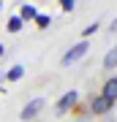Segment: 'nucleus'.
<instances>
[{"label": "nucleus", "instance_id": "nucleus-1", "mask_svg": "<svg viewBox=\"0 0 117 122\" xmlns=\"http://www.w3.org/2000/svg\"><path fill=\"white\" fill-rule=\"evenodd\" d=\"M87 52H90V41H84V38H82L79 44H74V46L68 49V52L60 57V65H65V68H68V65H74V62H79V60H82Z\"/></svg>", "mask_w": 117, "mask_h": 122}, {"label": "nucleus", "instance_id": "nucleus-2", "mask_svg": "<svg viewBox=\"0 0 117 122\" xmlns=\"http://www.w3.org/2000/svg\"><path fill=\"white\" fill-rule=\"evenodd\" d=\"M76 103H79V92H76V90L63 92L60 100L55 103V117H65L68 111H74V109H76Z\"/></svg>", "mask_w": 117, "mask_h": 122}, {"label": "nucleus", "instance_id": "nucleus-3", "mask_svg": "<svg viewBox=\"0 0 117 122\" xmlns=\"http://www.w3.org/2000/svg\"><path fill=\"white\" fill-rule=\"evenodd\" d=\"M44 106H46V100H44V98H33V100H27V103L22 106V111H19V119H22V122H33V119H38V114L44 111Z\"/></svg>", "mask_w": 117, "mask_h": 122}, {"label": "nucleus", "instance_id": "nucleus-4", "mask_svg": "<svg viewBox=\"0 0 117 122\" xmlns=\"http://www.w3.org/2000/svg\"><path fill=\"white\" fill-rule=\"evenodd\" d=\"M87 109H90L93 117H104V114H109V111L114 109V100H109V98H104V95L98 92V95L90 98V106H87Z\"/></svg>", "mask_w": 117, "mask_h": 122}, {"label": "nucleus", "instance_id": "nucleus-5", "mask_svg": "<svg viewBox=\"0 0 117 122\" xmlns=\"http://www.w3.org/2000/svg\"><path fill=\"white\" fill-rule=\"evenodd\" d=\"M17 16L22 19V22H35V16H38V8H35L33 3H22L19 5V14Z\"/></svg>", "mask_w": 117, "mask_h": 122}, {"label": "nucleus", "instance_id": "nucleus-6", "mask_svg": "<svg viewBox=\"0 0 117 122\" xmlns=\"http://www.w3.org/2000/svg\"><path fill=\"white\" fill-rule=\"evenodd\" d=\"M101 95H104V98H109V100H114V103H117V76L106 79V84H104V90H101Z\"/></svg>", "mask_w": 117, "mask_h": 122}, {"label": "nucleus", "instance_id": "nucleus-7", "mask_svg": "<svg viewBox=\"0 0 117 122\" xmlns=\"http://www.w3.org/2000/svg\"><path fill=\"white\" fill-rule=\"evenodd\" d=\"M22 76H25V65H11L6 71V81H19Z\"/></svg>", "mask_w": 117, "mask_h": 122}, {"label": "nucleus", "instance_id": "nucleus-8", "mask_svg": "<svg viewBox=\"0 0 117 122\" xmlns=\"http://www.w3.org/2000/svg\"><path fill=\"white\" fill-rule=\"evenodd\" d=\"M104 68H106V71H114V68H117V46L106 52V57H104Z\"/></svg>", "mask_w": 117, "mask_h": 122}, {"label": "nucleus", "instance_id": "nucleus-9", "mask_svg": "<svg viewBox=\"0 0 117 122\" xmlns=\"http://www.w3.org/2000/svg\"><path fill=\"white\" fill-rule=\"evenodd\" d=\"M22 25H25V22H22L19 16H11V19H8V27H6V30H8V33H19V30H22Z\"/></svg>", "mask_w": 117, "mask_h": 122}, {"label": "nucleus", "instance_id": "nucleus-10", "mask_svg": "<svg viewBox=\"0 0 117 122\" xmlns=\"http://www.w3.org/2000/svg\"><path fill=\"white\" fill-rule=\"evenodd\" d=\"M35 25H38V30H46V27L52 25V16H46V14H38V16H35Z\"/></svg>", "mask_w": 117, "mask_h": 122}, {"label": "nucleus", "instance_id": "nucleus-11", "mask_svg": "<svg viewBox=\"0 0 117 122\" xmlns=\"http://www.w3.org/2000/svg\"><path fill=\"white\" fill-rule=\"evenodd\" d=\"M95 30H98V22H90V25H87V27H84V30H82V38L87 41V38H90V35H93V33H95Z\"/></svg>", "mask_w": 117, "mask_h": 122}, {"label": "nucleus", "instance_id": "nucleus-12", "mask_svg": "<svg viewBox=\"0 0 117 122\" xmlns=\"http://www.w3.org/2000/svg\"><path fill=\"white\" fill-rule=\"evenodd\" d=\"M57 3H60L63 11H74V8H76V0H57Z\"/></svg>", "mask_w": 117, "mask_h": 122}, {"label": "nucleus", "instance_id": "nucleus-13", "mask_svg": "<svg viewBox=\"0 0 117 122\" xmlns=\"http://www.w3.org/2000/svg\"><path fill=\"white\" fill-rule=\"evenodd\" d=\"M109 30H112V33H117V16L112 19V25H109Z\"/></svg>", "mask_w": 117, "mask_h": 122}, {"label": "nucleus", "instance_id": "nucleus-14", "mask_svg": "<svg viewBox=\"0 0 117 122\" xmlns=\"http://www.w3.org/2000/svg\"><path fill=\"white\" fill-rule=\"evenodd\" d=\"M3 54H6V46H3V44H0V57H3Z\"/></svg>", "mask_w": 117, "mask_h": 122}, {"label": "nucleus", "instance_id": "nucleus-15", "mask_svg": "<svg viewBox=\"0 0 117 122\" xmlns=\"http://www.w3.org/2000/svg\"><path fill=\"white\" fill-rule=\"evenodd\" d=\"M0 8H3V0H0Z\"/></svg>", "mask_w": 117, "mask_h": 122}]
</instances>
